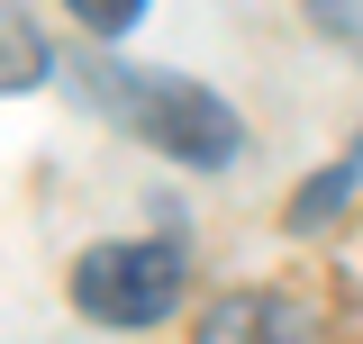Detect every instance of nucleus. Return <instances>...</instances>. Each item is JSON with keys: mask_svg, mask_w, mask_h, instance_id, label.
<instances>
[{"mask_svg": "<svg viewBox=\"0 0 363 344\" xmlns=\"http://www.w3.org/2000/svg\"><path fill=\"white\" fill-rule=\"evenodd\" d=\"M82 100H91V109H109L118 127H136L155 154H173V164H191V172L236 164V145H245L236 109H227L209 82H182V73L118 64V55H109V37L82 55Z\"/></svg>", "mask_w": 363, "mask_h": 344, "instance_id": "obj_1", "label": "nucleus"}, {"mask_svg": "<svg viewBox=\"0 0 363 344\" xmlns=\"http://www.w3.org/2000/svg\"><path fill=\"white\" fill-rule=\"evenodd\" d=\"M191 290V263L173 236H136V245H91L73 263V308L91 326H164Z\"/></svg>", "mask_w": 363, "mask_h": 344, "instance_id": "obj_2", "label": "nucleus"}, {"mask_svg": "<svg viewBox=\"0 0 363 344\" xmlns=\"http://www.w3.org/2000/svg\"><path fill=\"white\" fill-rule=\"evenodd\" d=\"M200 336L209 344H227V336H309V317L291 299H272V290H236V299H218L200 317Z\"/></svg>", "mask_w": 363, "mask_h": 344, "instance_id": "obj_3", "label": "nucleus"}, {"mask_svg": "<svg viewBox=\"0 0 363 344\" xmlns=\"http://www.w3.org/2000/svg\"><path fill=\"white\" fill-rule=\"evenodd\" d=\"M45 64H55V55H45V37L9 9V0H0V91H37Z\"/></svg>", "mask_w": 363, "mask_h": 344, "instance_id": "obj_4", "label": "nucleus"}, {"mask_svg": "<svg viewBox=\"0 0 363 344\" xmlns=\"http://www.w3.org/2000/svg\"><path fill=\"white\" fill-rule=\"evenodd\" d=\"M354 172H363V145H354V154H345V164H336V172H318L309 190H300V200H291V227H300V236H309L318 217H336V209H345V190H354Z\"/></svg>", "mask_w": 363, "mask_h": 344, "instance_id": "obj_5", "label": "nucleus"}, {"mask_svg": "<svg viewBox=\"0 0 363 344\" xmlns=\"http://www.w3.org/2000/svg\"><path fill=\"white\" fill-rule=\"evenodd\" d=\"M64 9L82 18L91 37H109V45H118V37H128V28H136V18H145V0H64Z\"/></svg>", "mask_w": 363, "mask_h": 344, "instance_id": "obj_6", "label": "nucleus"}, {"mask_svg": "<svg viewBox=\"0 0 363 344\" xmlns=\"http://www.w3.org/2000/svg\"><path fill=\"white\" fill-rule=\"evenodd\" d=\"M300 9H309L336 45H354V55H363V0H300Z\"/></svg>", "mask_w": 363, "mask_h": 344, "instance_id": "obj_7", "label": "nucleus"}]
</instances>
